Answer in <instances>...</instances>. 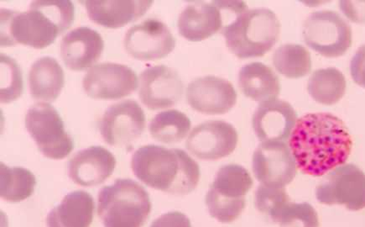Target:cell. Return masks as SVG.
I'll return each mask as SVG.
<instances>
[{"mask_svg": "<svg viewBox=\"0 0 365 227\" xmlns=\"http://www.w3.org/2000/svg\"><path fill=\"white\" fill-rule=\"evenodd\" d=\"M181 77L173 69L165 65L146 69L140 75L139 96L151 111L172 107L183 94Z\"/></svg>", "mask_w": 365, "mask_h": 227, "instance_id": "cell-16", "label": "cell"}, {"mask_svg": "<svg viewBox=\"0 0 365 227\" xmlns=\"http://www.w3.org/2000/svg\"><path fill=\"white\" fill-rule=\"evenodd\" d=\"M307 91L317 103L325 106L334 105L344 96V75L334 68L316 70L308 80Z\"/></svg>", "mask_w": 365, "mask_h": 227, "instance_id": "cell-25", "label": "cell"}, {"mask_svg": "<svg viewBox=\"0 0 365 227\" xmlns=\"http://www.w3.org/2000/svg\"><path fill=\"white\" fill-rule=\"evenodd\" d=\"M94 201L90 193L76 191L68 193L60 205L46 216L47 227H90L93 221Z\"/></svg>", "mask_w": 365, "mask_h": 227, "instance_id": "cell-22", "label": "cell"}, {"mask_svg": "<svg viewBox=\"0 0 365 227\" xmlns=\"http://www.w3.org/2000/svg\"><path fill=\"white\" fill-rule=\"evenodd\" d=\"M65 84L63 69L51 56H43L32 64L29 72L31 97L36 101L53 102Z\"/></svg>", "mask_w": 365, "mask_h": 227, "instance_id": "cell-24", "label": "cell"}, {"mask_svg": "<svg viewBox=\"0 0 365 227\" xmlns=\"http://www.w3.org/2000/svg\"><path fill=\"white\" fill-rule=\"evenodd\" d=\"M146 189L130 178H118L98 193V214L104 227H142L150 214Z\"/></svg>", "mask_w": 365, "mask_h": 227, "instance_id": "cell-5", "label": "cell"}, {"mask_svg": "<svg viewBox=\"0 0 365 227\" xmlns=\"http://www.w3.org/2000/svg\"><path fill=\"white\" fill-rule=\"evenodd\" d=\"M74 6L69 0L33 1L25 12L1 9V46L16 44L43 49L69 29Z\"/></svg>", "mask_w": 365, "mask_h": 227, "instance_id": "cell-2", "label": "cell"}, {"mask_svg": "<svg viewBox=\"0 0 365 227\" xmlns=\"http://www.w3.org/2000/svg\"><path fill=\"white\" fill-rule=\"evenodd\" d=\"M281 23L267 8L247 9L222 30L226 45L240 59L260 58L276 45Z\"/></svg>", "mask_w": 365, "mask_h": 227, "instance_id": "cell-4", "label": "cell"}, {"mask_svg": "<svg viewBox=\"0 0 365 227\" xmlns=\"http://www.w3.org/2000/svg\"><path fill=\"white\" fill-rule=\"evenodd\" d=\"M281 227H319V216L308 203H290L279 220Z\"/></svg>", "mask_w": 365, "mask_h": 227, "instance_id": "cell-31", "label": "cell"}, {"mask_svg": "<svg viewBox=\"0 0 365 227\" xmlns=\"http://www.w3.org/2000/svg\"><path fill=\"white\" fill-rule=\"evenodd\" d=\"M321 204L344 206L349 211L365 208V173L354 164L331 170L316 188Z\"/></svg>", "mask_w": 365, "mask_h": 227, "instance_id": "cell-10", "label": "cell"}, {"mask_svg": "<svg viewBox=\"0 0 365 227\" xmlns=\"http://www.w3.org/2000/svg\"><path fill=\"white\" fill-rule=\"evenodd\" d=\"M104 47L103 38L91 28H76L61 41V56L66 68L83 71L92 67L101 59Z\"/></svg>", "mask_w": 365, "mask_h": 227, "instance_id": "cell-20", "label": "cell"}, {"mask_svg": "<svg viewBox=\"0 0 365 227\" xmlns=\"http://www.w3.org/2000/svg\"><path fill=\"white\" fill-rule=\"evenodd\" d=\"M187 99L194 111L210 116L224 115L235 106L237 93L227 80L208 75L188 84Z\"/></svg>", "mask_w": 365, "mask_h": 227, "instance_id": "cell-17", "label": "cell"}, {"mask_svg": "<svg viewBox=\"0 0 365 227\" xmlns=\"http://www.w3.org/2000/svg\"><path fill=\"white\" fill-rule=\"evenodd\" d=\"M191 121L177 110L160 112L151 120L149 131L155 141L165 144L182 141L191 129Z\"/></svg>", "mask_w": 365, "mask_h": 227, "instance_id": "cell-26", "label": "cell"}, {"mask_svg": "<svg viewBox=\"0 0 365 227\" xmlns=\"http://www.w3.org/2000/svg\"><path fill=\"white\" fill-rule=\"evenodd\" d=\"M242 1L197 2L189 4L180 15V35L190 41H202L224 29L226 16H239L247 11Z\"/></svg>", "mask_w": 365, "mask_h": 227, "instance_id": "cell-9", "label": "cell"}, {"mask_svg": "<svg viewBox=\"0 0 365 227\" xmlns=\"http://www.w3.org/2000/svg\"><path fill=\"white\" fill-rule=\"evenodd\" d=\"M290 197L284 188L262 184L255 191V204L259 211L267 215L274 222H279L286 207L290 204Z\"/></svg>", "mask_w": 365, "mask_h": 227, "instance_id": "cell-29", "label": "cell"}, {"mask_svg": "<svg viewBox=\"0 0 365 227\" xmlns=\"http://www.w3.org/2000/svg\"><path fill=\"white\" fill-rule=\"evenodd\" d=\"M297 116L291 104L281 99L260 103L253 116L256 136L263 141L288 139L295 127Z\"/></svg>", "mask_w": 365, "mask_h": 227, "instance_id": "cell-19", "label": "cell"}, {"mask_svg": "<svg viewBox=\"0 0 365 227\" xmlns=\"http://www.w3.org/2000/svg\"><path fill=\"white\" fill-rule=\"evenodd\" d=\"M354 81L365 89V44L359 47L350 64Z\"/></svg>", "mask_w": 365, "mask_h": 227, "instance_id": "cell-33", "label": "cell"}, {"mask_svg": "<svg viewBox=\"0 0 365 227\" xmlns=\"http://www.w3.org/2000/svg\"><path fill=\"white\" fill-rule=\"evenodd\" d=\"M239 84L246 97L262 103L276 99L282 89L278 76L259 61L246 64L240 69Z\"/></svg>", "mask_w": 365, "mask_h": 227, "instance_id": "cell-23", "label": "cell"}, {"mask_svg": "<svg viewBox=\"0 0 365 227\" xmlns=\"http://www.w3.org/2000/svg\"><path fill=\"white\" fill-rule=\"evenodd\" d=\"M238 140V132L230 123L208 121L191 131L186 146L197 158L215 161L233 153Z\"/></svg>", "mask_w": 365, "mask_h": 227, "instance_id": "cell-15", "label": "cell"}, {"mask_svg": "<svg viewBox=\"0 0 365 227\" xmlns=\"http://www.w3.org/2000/svg\"><path fill=\"white\" fill-rule=\"evenodd\" d=\"M131 168L135 177L147 186L175 196H184L196 188L200 168L186 151L146 145L133 155Z\"/></svg>", "mask_w": 365, "mask_h": 227, "instance_id": "cell-3", "label": "cell"}, {"mask_svg": "<svg viewBox=\"0 0 365 227\" xmlns=\"http://www.w3.org/2000/svg\"><path fill=\"white\" fill-rule=\"evenodd\" d=\"M254 181L245 168L229 164L217 171L206 196V205L213 218L230 223L245 210V196Z\"/></svg>", "mask_w": 365, "mask_h": 227, "instance_id": "cell-6", "label": "cell"}, {"mask_svg": "<svg viewBox=\"0 0 365 227\" xmlns=\"http://www.w3.org/2000/svg\"><path fill=\"white\" fill-rule=\"evenodd\" d=\"M150 227H192L188 217L180 211L165 213L155 220Z\"/></svg>", "mask_w": 365, "mask_h": 227, "instance_id": "cell-32", "label": "cell"}, {"mask_svg": "<svg viewBox=\"0 0 365 227\" xmlns=\"http://www.w3.org/2000/svg\"><path fill=\"white\" fill-rule=\"evenodd\" d=\"M138 83L137 75L128 66L103 63L88 71L83 86L89 97L116 101L134 93L138 88Z\"/></svg>", "mask_w": 365, "mask_h": 227, "instance_id": "cell-12", "label": "cell"}, {"mask_svg": "<svg viewBox=\"0 0 365 227\" xmlns=\"http://www.w3.org/2000/svg\"><path fill=\"white\" fill-rule=\"evenodd\" d=\"M90 20L110 29L125 26L143 16L153 1H81Z\"/></svg>", "mask_w": 365, "mask_h": 227, "instance_id": "cell-21", "label": "cell"}, {"mask_svg": "<svg viewBox=\"0 0 365 227\" xmlns=\"http://www.w3.org/2000/svg\"><path fill=\"white\" fill-rule=\"evenodd\" d=\"M124 46L132 58L156 61L172 53L175 39L165 24L155 19H147L127 31Z\"/></svg>", "mask_w": 365, "mask_h": 227, "instance_id": "cell-14", "label": "cell"}, {"mask_svg": "<svg viewBox=\"0 0 365 227\" xmlns=\"http://www.w3.org/2000/svg\"><path fill=\"white\" fill-rule=\"evenodd\" d=\"M273 64L277 72L285 77L300 79L311 72V55L301 45H282L274 51Z\"/></svg>", "mask_w": 365, "mask_h": 227, "instance_id": "cell-28", "label": "cell"}, {"mask_svg": "<svg viewBox=\"0 0 365 227\" xmlns=\"http://www.w3.org/2000/svg\"><path fill=\"white\" fill-rule=\"evenodd\" d=\"M339 6L351 21L365 24V1H340Z\"/></svg>", "mask_w": 365, "mask_h": 227, "instance_id": "cell-34", "label": "cell"}, {"mask_svg": "<svg viewBox=\"0 0 365 227\" xmlns=\"http://www.w3.org/2000/svg\"><path fill=\"white\" fill-rule=\"evenodd\" d=\"M306 44L326 58H339L352 45V30L338 13L316 11L303 24Z\"/></svg>", "mask_w": 365, "mask_h": 227, "instance_id": "cell-8", "label": "cell"}, {"mask_svg": "<svg viewBox=\"0 0 365 227\" xmlns=\"http://www.w3.org/2000/svg\"><path fill=\"white\" fill-rule=\"evenodd\" d=\"M0 196L3 200L16 203L26 200L34 193L36 179L30 170L21 167H8L1 163Z\"/></svg>", "mask_w": 365, "mask_h": 227, "instance_id": "cell-27", "label": "cell"}, {"mask_svg": "<svg viewBox=\"0 0 365 227\" xmlns=\"http://www.w3.org/2000/svg\"><path fill=\"white\" fill-rule=\"evenodd\" d=\"M145 124V112L139 104L127 99L107 109L99 121V131L106 143L123 148L140 138Z\"/></svg>", "mask_w": 365, "mask_h": 227, "instance_id": "cell-11", "label": "cell"}, {"mask_svg": "<svg viewBox=\"0 0 365 227\" xmlns=\"http://www.w3.org/2000/svg\"><path fill=\"white\" fill-rule=\"evenodd\" d=\"M289 148L302 173L320 177L347 162L353 140L340 118L329 113H307L297 120Z\"/></svg>", "mask_w": 365, "mask_h": 227, "instance_id": "cell-1", "label": "cell"}, {"mask_svg": "<svg viewBox=\"0 0 365 227\" xmlns=\"http://www.w3.org/2000/svg\"><path fill=\"white\" fill-rule=\"evenodd\" d=\"M116 159L101 146L78 151L68 163V176L83 187L99 186L115 171Z\"/></svg>", "mask_w": 365, "mask_h": 227, "instance_id": "cell-18", "label": "cell"}, {"mask_svg": "<svg viewBox=\"0 0 365 227\" xmlns=\"http://www.w3.org/2000/svg\"><path fill=\"white\" fill-rule=\"evenodd\" d=\"M253 172L264 186L284 188L295 178L297 166L285 143L264 141L255 151Z\"/></svg>", "mask_w": 365, "mask_h": 227, "instance_id": "cell-13", "label": "cell"}, {"mask_svg": "<svg viewBox=\"0 0 365 227\" xmlns=\"http://www.w3.org/2000/svg\"><path fill=\"white\" fill-rule=\"evenodd\" d=\"M26 127L46 158L63 159L73 150L72 137L65 131L58 112L50 104L32 106L26 115Z\"/></svg>", "mask_w": 365, "mask_h": 227, "instance_id": "cell-7", "label": "cell"}, {"mask_svg": "<svg viewBox=\"0 0 365 227\" xmlns=\"http://www.w3.org/2000/svg\"><path fill=\"white\" fill-rule=\"evenodd\" d=\"M22 76L16 61L6 55L1 54V103L8 104L21 96Z\"/></svg>", "mask_w": 365, "mask_h": 227, "instance_id": "cell-30", "label": "cell"}]
</instances>
